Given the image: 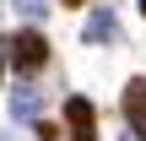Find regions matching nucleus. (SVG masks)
<instances>
[{
	"label": "nucleus",
	"mask_w": 146,
	"mask_h": 141,
	"mask_svg": "<svg viewBox=\"0 0 146 141\" xmlns=\"http://www.w3.org/2000/svg\"><path fill=\"white\" fill-rule=\"evenodd\" d=\"M60 5H87V0H60Z\"/></svg>",
	"instance_id": "nucleus-9"
},
{
	"label": "nucleus",
	"mask_w": 146,
	"mask_h": 141,
	"mask_svg": "<svg viewBox=\"0 0 146 141\" xmlns=\"http://www.w3.org/2000/svg\"><path fill=\"white\" fill-rule=\"evenodd\" d=\"M38 141H70V136H60L54 125H43V120H38Z\"/></svg>",
	"instance_id": "nucleus-7"
},
{
	"label": "nucleus",
	"mask_w": 146,
	"mask_h": 141,
	"mask_svg": "<svg viewBox=\"0 0 146 141\" xmlns=\"http://www.w3.org/2000/svg\"><path fill=\"white\" fill-rule=\"evenodd\" d=\"M11 114H16V120H38V114H43V109H38V87H33V82H22V87L11 92Z\"/></svg>",
	"instance_id": "nucleus-5"
},
{
	"label": "nucleus",
	"mask_w": 146,
	"mask_h": 141,
	"mask_svg": "<svg viewBox=\"0 0 146 141\" xmlns=\"http://www.w3.org/2000/svg\"><path fill=\"white\" fill-rule=\"evenodd\" d=\"M16 11H22V16H27V22H38V16H43V11H49V0H16Z\"/></svg>",
	"instance_id": "nucleus-6"
},
{
	"label": "nucleus",
	"mask_w": 146,
	"mask_h": 141,
	"mask_svg": "<svg viewBox=\"0 0 146 141\" xmlns=\"http://www.w3.org/2000/svg\"><path fill=\"white\" fill-rule=\"evenodd\" d=\"M81 38H87V43H114V38H119V22H114L108 11H92L87 27H81Z\"/></svg>",
	"instance_id": "nucleus-4"
},
{
	"label": "nucleus",
	"mask_w": 146,
	"mask_h": 141,
	"mask_svg": "<svg viewBox=\"0 0 146 141\" xmlns=\"http://www.w3.org/2000/svg\"><path fill=\"white\" fill-rule=\"evenodd\" d=\"M0 141H5V136H0Z\"/></svg>",
	"instance_id": "nucleus-11"
},
{
	"label": "nucleus",
	"mask_w": 146,
	"mask_h": 141,
	"mask_svg": "<svg viewBox=\"0 0 146 141\" xmlns=\"http://www.w3.org/2000/svg\"><path fill=\"white\" fill-rule=\"evenodd\" d=\"M65 125H70V141H98V109H92V98L70 92L65 98Z\"/></svg>",
	"instance_id": "nucleus-2"
},
{
	"label": "nucleus",
	"mask_w": 146,
	"mask_h": 141,
	"mask_svg": "<svg viewBox=\"0 0 146 141\" xmlns=\"http://www.w3.org/2000/svg\"><path fill=\"white\" fill-rule=\"evenodd\" d=\"M5 54H11V71L27 82V76L43 71V60H49V38H43L38 27H22L16 38H5Z\"/></svg>",
	"instance_id": "nucleus-1"
},
{
	"label": "nucleus",
	"mask_w": 146,
	"mask_h": 141,
	"mask_svg": "<svg viewBox=\"0 0 146 141\" xmlns=\"http://www.w3.org/2000/svg\"><path fill=\"white\" fill-rule=\"evenodd\" d=\"M5 65H11V54H5V38H0V82H5Z\"/></svg>",
	"instance_id": "nucleus-8"
},
{
	"label": "nucleus",
	"mask_w": 146,
	"mask_h": 141,
	"mask_svg": "<svg viewBox=\"0 0 146 141\" xmlns=\"http://www.w3.org/2000/svg\"><path fill=\"white\" fill-rule=\"evenodd\" d=\"M119 109H125V125H130V136H135V141H146V76H130V87H125Z\"/></svg>",
	"instance_id": "nucleus-3"
},
{
	"label": "nucleus",
	"mask_w": 146,
	"mask_h": 141,
	"mask_svg": "<svg viewBox=\"0 0 146 141\" xmlns=\"http://www.w3.org/2000/svg\"><path fill=\"white\" fill-rule=\"evenodd\" d=\"M135 5H141V16H146V0H135Z\"/></svg>",
	"instance_id": "nucleus-10"
}]
</instances>
